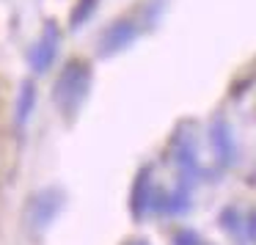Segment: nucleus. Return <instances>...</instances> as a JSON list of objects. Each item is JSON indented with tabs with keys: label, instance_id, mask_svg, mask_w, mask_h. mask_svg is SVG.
Listing matches in <instances>:
<instances>
[{
	"label": "nucleus",
	"instance_id": "obj_11",
	"mask_svg": "<svg viewBox=\"0 0 256 245\" xmlns=\"http://www.w3.org/2000/svg\"><path fill=\"white\" fill-rule=\"evenodd\" d=\"M130 245H149L146 240H135V242H130Z\"/></svg>",
	"mask_w": 256,
	"mask_h": 245
},
{
	"label": "nucleus",
	"instance_id": "obj_9",
	"mask_svg": "<svg viewBox=\"0 0 256 245\" xmlns=\"http://www.w3.org/2000/svg\"><path fill=\"white\" fill-rule=\"evenodd\" d=\"M160 206H162L166 212H182V210H188V193H184V190L179 188L176 193L166 196V201H162Z\"/></svg>",
	"mask_w": 256,
	"mask_h": 245
},
{
	"label": "nucleus",
	"instance_id": "obj_8",
	"mask_svg": "<svg viewBox=\"0 0 256 245\" xmlns=\"http://www.w3.org/2000/svg\"><path fill=\"white\" fill-rule=\"evenodd\" d=\"M94 6H96V0H78V6H74V12H72V28H80V25L88 20L91 12H94Z\"/></svg>",
	"mask_w": 256,
	"mask_h": 245
},
{
	"label": "nucleus",
	"instance_id": "obj_4",
	"mask_svg": "<svg viewBox=\"0 0 256 245\" xmlns=\"http://www.w3.org/2000/svg\"><path fill=\"white\" fill-rule=\"evenodd\" d=\"M210 140L215 146L220 162H232L234 160V144H232V130H228L226 118H215L210 130Z\"/></svg>",
	"mask_w": 256,
	"mask_h": 245
},
{
	"label": "nucleus",
	"instance_id": "obj_1",
	"mask_svg": "<svg viewBox=\"0 0 256 245\" xmlns=\"http://www.w3.org/2000/svg\"><path fill=\"white\" fill-rule=\"evenodd\" d=\"M88 88H91V66L86 61H69L56 83L52 100L64 110V116H74L83 105V100L88 96Z\"/></svg>",
	"mask_w": 256,
	"mask_h": 245
},
{
	"label": "nucleus",
	"instance_id": "obj_10",
	"mask_svg": "<svg viewBox=\"0 0 256 245\" xmlns=\"http://www.w3.org/2000/svg\"><path fill=\"white\" fill-rule=\"evenodd\" d=\"M174 242H176V245H204V242H201V237H198V234H196V232H190V228H182V232H176Z\"/></svg>",
	"mask_w": 256,
	"mask_h": 245
},
{
	"label": "nucleus",
	"instance_id": "obj_7",
	"mask_svg": "<svg viewBox=\"0 0 256 245\" xmlns=\"http://www.w3.org/2000/svg\"><path fill=\"white\" fill-rule=\"evenodd\" d=\"M34 102H36V88H34V83H25L22 94H20V102H17V124L20 127L28 122L30 110H34Z\"/></svg>",
	"mask_w": 256,
	"mask_h": 245
},
{
	"label": "nucleus",
	"instance_id": "obj_3",
	"mask_svg": "<svg viewBox=\"0 0 256 245\" xmlns=\"http://www.w3.org/2000/svg\"><path fill=\"white\" fill-rule=\"evenodd\" d=\"M135 39V25L130 20H122V22H113L110 28L102 36V56H113V52L124 50L130 42Z\"/></svg>",
	"mask_w": 256,
	"mask_h": 245
},
{
	"label": "nucleus",
	"instance_id": "obj_5",
	"mask_svg": "<svg viewBox=\"0 0 256 245\" xmlns=\"http://www.w3.org/2000/svg\"><path fill=\"white\" fill-rule=\"evenodd\" d=\"M58 204H61V201H58L56 190L42 193L39 198H36V204H34V220H36V226H47V223L52 220V215H56Z\"/></svg>",
	"mask_w": 256,
	"mask_h": 245
},
{
	"label": "nucleus",
	"instance_id": "obj_6",
	"mask_svg": "<svg viewBox=\"0 0 256 245\" xmlns=\"http://www.w3.org/2000/svg\"><path fill=\"white\" fill-rule=\"evenodd\" d=\"M149 198H152V179H149V168L138 176L135 182V190H132V215L140 218L144 210L149 206Z\"/></svg>",
	"mask_w": 256,
	"mask_h": 245
},
{
	"label": "nucleus",
	"instance_id": "obj_2",
	"mask_svg": "<svg viewBox=\"0 0 256 245\" xmlns=\"http://www.w3.org/2000/svg\"><path fill=\"white\" fill-rule=\"evenodd\" d=\"M58 42H61V34H58L56 22H47L42 39L36 42V47L30 50V66H34V72L42 74V72H47V69L52 66L56 52H58Z\"/></svg>",
	"mask_w": 256,
	"mask_h": 245
}]
</instances>
